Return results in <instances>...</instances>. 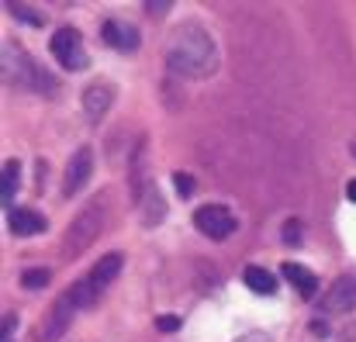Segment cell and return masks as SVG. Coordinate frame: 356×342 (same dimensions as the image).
<instances>
[{"label":"cell","mask_w":356,"mask_h":342,"mask_svg":"<svg viewBox=\"0 0 356 342\" xmlns=\"http://www.w3.org/2000/svg\"><path fill=\"white\" fill-rule=\"evenodd\" d=\"M7 7H10V14H14L17 21H28V24H35V28L42 24V17H38V14H31V10H24L21 3H7Z\"/></svg>","instance_id":"cell-21"},{"label":"cell","mask_w":356,"mask_h":342,"mask_svg":"<svg viewBox=\"0 0 356 342\" xmlns=\"http://www.w3.org/2000/svg\"><path fill=\"white\" fill-rule=\"evenodd\" d=\"M3 80L10 83V87H21V90H31V87H38V94H56V80H49L42 70H38V63L21 49V45H14V42H3Z\"/></svg>","instance_id":"cell-2"},{"label":"cell","mask_w":356,"mask_h":342,"mask_svg":"<svg viewBox=\"0 0 356 342\" xmlns=\"http://www.w3.org/2000/svg\"><path fill=\"white\" fill-rule=\"evenodd\" d=\"M194 228H197L204 238L222 242V238H229V235L236 231V215H232L229 208H222V204H201V208L194 211Z\"/></svg>","instance_id":"cell-5"},{"label":"cell","mask_w":356,"mask_h":342,"mask_svg":"<svg viewBox=\"0 0 356 342\" xmlns=\"http://www.w3.org/2000/svg\"><path fill=\"white\" fill-rule=\"evenodd\" d=\"M284 242H287V245H298V242H301V222H298V218H287V225H284Z\"/></svg>","instance_id":"cell-20"},{"label":"cell","mask_w":356,"mask_h":342,"mask_svg":"<svg viewBox=\"0 0 356 342\" xmlns=\"http://www.w3.org/2000/svg\"><path fill=\"white\" fill-rule=\"evenodd\" d=\"M17 180H21V163L17 159H7L3 163V204L10 208V201H14V194H17Z\"/></svg>","instance_id":"cell-17"},{"label":"cell","mask_w":356,"mask_h":342,"mask_svg":"<svg viewBox=\"0 0 356 342\" xmlns=\"http://www.w3.org/2000/svg\"><path fill=\"white\" fill-rule=\"evenodd\" d=\"M49 52H52L56 63H59L63 70H70V73L87 70V63H90V59H87V49H83V38H80L76 28H59V31H52Z\"/></svg>","instance_id":"cell-4"},{"label":"cell","mask_w":356,"mask_h":342,"mask_svg":"<svg viewBox=\"0 0 356 342\" xmlns=\"http://www.w3.org/2000/svg\"><path fill=\"white\" fill-rule=\"evenodd\" d=\"M135 204V211H138V222L145 228H156L163 218H166V204H163V197H159V190H156V184L142 194V197H135L131 201Z\"/></svg>","instance_id":"cell-10"},{"label":"cell","mask_w":356,"mask_h":342,"mask_svg":"<svg viewBox=\"0 0 356 342\" xmlns=\"http://www.w3.org/2000/svg\"><path fill=\"white\" fill-rule=\"evenodd\" d=\"M104 194H97L87 208H80V215L70 222L66 228V238H63V256L66 259H76L80 252H87L94 242H97V235H101V228H104Z\"/></svg>","instance_id":"cell-3"},{"label":"cell","mask_w":356,"mask_h":342,"mask_svg":"<svg viewBox=\"0 0 356 342\" xmlns=\"http://www.w3.org/2000/svg\"><path fill=\"white\" fill-rule=\"evenodd\" d=\"M346 194H350V201L356 204V180H350V187H346Z\"/></svg>","instance_id":"cell-26"},{"label":"cell","mask_w":356,"mask_h":342,"mask_svg":"<svg viewBox=\"0 0 356 342\" xmlns=\"http://www.w3.org/2000/svg\"><path fill=\"white\" fill-rule=\"evenodd\" d=\"M121 263H124V259H121V252H108L104 259H97V263H94V270L87 273V277H90V284H94L97 291H104V287H108V284L121 273Z\"/></svg>","instance_id":"cell-14"},{"label":"cell","mask_w":356,"mask_h":342,"mask_svg":"<svg viewBox=\"0 0 356 342\" xmlns=\"http://www.w3.org/2000/svg\"><path fill=\"white\" fill-rule=\"evenodd\" d=\"M14 325H17V318L14 315H3V342L14 339Z\"/></svg>","instance_id":"cell-24"},{"label":"cell","mask_w":356,"mask_h":342,"mask_svg":"<svg viewBox=\"0 0 356 342\" xmlns=\"http://www.w3.org/2000/svg\"><path fill=\"white\" fill-rule=\"evenodd\" d=\"M90 173H94V152H90L87 145H80V149L70 156V166H66V173H63V197H76V194L87 187Z\"/></svg>","instance_id":"cell-6"},{"label":"cell","mask_w":356,"mask_h":342,"mask_svg":"<svg viewBox=\"0 0 356 342\" xmlns=\"http://www.w3.org/2000/svg\"><path fill=\"white\" fill-rule=\"evenodd\" d=\"M163 56H166V70L184 76V80H208V76L218 73V45L194 21L173 28Z\"/></svg>","instance_id":"cell-1"},{"label":"cell","mask_w":356,"mask_h":342,"mask_svg":"<svg viewBox=\"0 0 356 342\" xmlns=\"http://www.w3.org/2000/svg\"><path fill=\"white\" fill-rule=\"evenodd\" d=\"M49 280H52V273H49L45 266H35V270H24V273H21V284H24V287H31V291L45 287Z\"/></svg>","instance_id":"cell-18"},{"label":"cell","mask_w":356,"mask_h":342,"mask_svg":"<svg viewBox=\"0 0 356 342\" xmlns=\"http://www.w3.org/2000/svg\"><path fill=\"white\" fill-rule=\"evenodd\" d=\"M236 342H270V336H263V332H245V336Z\"/></svg>","instance_id":"cell-25"},{"label":"cell","mask_w":356,"mask_h":342,"mask_svg":"<svg viewBox=\"0 0 356 342\" xmlns=\"http://www.w3.org/2000/svg\"><path fill=\"white\" fill-rule=\"evenodd\" d=\"M66 298L73 301V308H76V311H83V308H94V304H97L101 291L90 284V277H83V280H73V284H70Z\"/></svg>","instance_id":"cell-15"},{"label":"cell","mask_w":356,"mask_h":342,"mask_svg":"<svg viewBox=\"0 0 356 342\" xmlns=\"http://www.w3.org/2000/svg\"><path fill=\"white\" fill-rule=\"evenodd\" d=\"M291 284H294V291L301 294V298H315L318 294V277L308 270V266H298V263H284V270H280Z\"/></svg>","instance_id":"cell-13"},{"label":"cell","mask_w":356,"mask_h":342,"mask_svg":"<svg viewBox=\"0 0 356 342\" xmlns=\"http://www.w3.org/2000/svg\"><path fill=\"white\" fill-rule=\"evenodd\" d=\"M173 184H177V194H180V197H191V194L197 190V180H194L191 173H184V170L173 173Z\"/></svg>","instance_id":"cell-19"},{"label":"cell","mask_w":356,"mask_h":342,"mask_svg":"<svg viewBox=\"0 0 356 342\" xmlns=\"http://www.w3.org/2000/svg\"><path fill=\"white\" fill-rule=\"evenodd\" d=\"M156 329H159V332H177V329H180V318H173V315L156 318Z\"/></svg>","instance_id":"cell-23"},{"label":"cell","mask_w":356,"mask_h":342,"mask_svg":"<svg viewBox=\"0 0 356 342\" xmlns=\"http://www.w3.org/2000/svg\"><path fill=\"white\" fill-rule=\"evenodd\" d=\"M111 104H115V83L97 80V83H90V87L83 90V111L90 114L94 121H101L104 114L111 111Z\"/></svg>","instance_id":"cell-9"},{"label":"cell","mask_w":356,"mask_h":342,"mask_svg":"<svg viewBox=\"0 0 356 342\" xmlns=\"http://www.w3.org/2000/svg\"><path fill=\"white\" fill-rule=\"evenodd\" d=\"M142 7L149 10V17H163V14H166V10H170L173 3H170V0H163V3H159V0H145Z\"/></svg>","instance_id":"cell-22"},{"label":"cell","mask_w":356,"mask_h":342,"mask_svg":"<svg viewBox=\"0 0 356 342\" xmlns=\"http://www.w3.org/2000/svg\"><path fill=\"white\" fill-rule=\"evenodd\" d=\"M242 284H245L252 294H273V291H277L273 273L263 270V266H245V270H242Z\"/></svg>","instance_id":"cell-16"},{"label":"cell","mask_w":356,"mask_h":342,"mask_svg":"<svg viewBox=\"0 0 356 342\" xmlns=\"http://www.w3.org/2000/svg\"><path fill=\"white\" fill-rule=\"evenodd\" d=\"M73 315H76V308H73V301L66 298V294H59L56 298V304L49 308V315H45V322H42V329H38V336L42 342H52L59 339L66 329H70V322H73Z\"/></svg>","instance_id":"cell-8"},{"label":"cell","mask_w":356,"mask_h":342,"mask_svg":"<svg viewBox=\"0 0 356 342\" xmlns=\"http://www.w3.org/2000/svg\"><path fill=\"white\" fill-rule=\"evenodd\" d=\"M7 225L14 235H42L45 231V218L38 215V211H31V208H10L7 211Z\"/></svg>","instance_id":"cell-12"},{"label":"cell","mask_w":356,"mask_h":342,"mask_svg":"<svg viewBox=\"0 0 356 342\" xmlns=\"http://www.w3.org/2000/svg\"><path fill=\"white\" fill-rule=\"evenodd\" d=\"M322 311H325V315H346V311H356V277L353 273L339 277V280L329 287V294H325V301H322Z\"/></svg>","instance_id":"cell-7"},{"label":"cell","mask_w":356,"mask_h":342,"mask_svg":"<svg viewBox=\"0 0 356 342\" xmlns=\"http://www.w3.org/2000/svg\"><path fill=\"white\" fill-rule=\"evenodd\" d=\"M101 38H104V45H111V49H118V52L138 49V31H135L131 24H121V21H104V24H101Z\"/></svg>","instance_id":"cell-11"}]
</instances>
